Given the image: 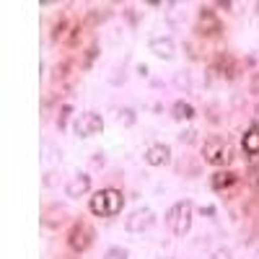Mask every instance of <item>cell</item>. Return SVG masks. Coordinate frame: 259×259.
Instances as JSON below:
<instances>
[{
    "label": "cell",
    "mask_w": 259,
    "mask_h": 259,
    "mask_svg": "<svg viewBox=\"0 0 259 259\" xmlns=\"http://www.w3.org/2000/svg\"><path fill=\"white\" fill-rule=\"evenodd\" d=\"M91 189V177H85V174H78L68 187H65V192H68V197H78V194L83 192H89Z\"/></svg>",
    "instance_id": "9c48e42d"
},
{
    "label": "cell",
    "mask_w": 259,
    "mask_h": 259,
    "mask_svg": "<svg viewBox=\"0 0 259 259\" xmlns=\"http://www.w3.org/2000/svg\"><path fill=\"white\" fill-rule=\"evenodd\" d=\"M202 156L210 166H223L228 161V145L223 143V138H210L202 145Z\"/></svg>",
    "instance_id": "277c9868"
},
{
    "label": "cell",
    "mask_w": 259,
    "mask_h": 259,
    "mask_svg": "<svg viewBox=\"0 0 259 259\" xmlns=\"http://www.w3.org/2000/svg\"><path fill=\"white\" fill-rule=\"evenodd\" d=\"M150 52H153L156 57L171 60V57H174V41H171L168 36H163V39H153V41H150Z\"/></svg>",
    "instance_id": "ba28073f"
},
{
    "label": "cell",
    "mask_w": 259,
    "mask_h": 259,
    "mask_svg": "<svg viewBox=\"0 0 259 259\" xmlns=\"http://www.w3.org/2000/svg\"><path fill=\"white\" fill-rule=\"evenodd\" d=\"M166 223H168V228H171V233H174V236H184L189 231V226H192V205L187 200L184 202H177L174 207L168 210Z\"/></svg>",
    "instance_id": "7a4b0ae2"
},
{
    "label": "cell",
    "mask_w": 259,
    "mask_h": 259,
    "mask_svg": "<svg viewBox=\"0 0 259 259\" xmlns=\"http://www.w3.org/2000/svg\"><path fill=\"white\" fill-rule=\"evenodd\" d=\"M150 210H138V212H133L130 215V221H127V231H140V228H145L148 223H150Z\"/></svg>",
    "instance_id": "30bf717a"
},
{
    "label": "cell",
    "mask_w": 259,
    "mask_h": 259,
    "mask_svg": "<svg viewBox=\"0 0 259 259\" xmlns=\"http://www.w3.org/2000/svg\"><path fill=\"white\" fill-rule=\"evenodd\" d=\"M89 207H91L94 215H99V218H112V215H117L124 207V197H122L119 189H101L91 197Z\"/></svg>",
    "instance_id": "6da1fadb"
},
{
    "label": "cell",
    "mask_w": 259,
    "mask_h": 259,
    "mask_svg": "<svg viewBox=\"0 0 259 259\" xmlns=\"http://www.w3.org/2000/svg\"><path fill=\"white\" fill-rule=\"evenodd\" d=\"M197 29L205 36H215V34L221 31V21H218V16H215L212 11H202L200 13V21H197Z\"/></svg>",
    "instance_id": "52a82bcc"
},
{
    "label": "cell",
    "mask_w": 259,
    "mask_h": 259,
    "mask_svg": "<svg viewBox=\"0 0 259 259\" xmlns=\"http://www.w3.org/2000/svg\"><path fill=\"white\" fill-rule=\"evenodd\" d=\"M174 117H177V119H192V117H194V109H192L187 101H177V104H174Z\"/></svg>",
    "instance_id": "4fadbf2b"
},
{
    "label": "cell",
    "mask_w": 259,
    "mask_h": 259,
    "mask_svg": "<svg viewBox=\"0 0 259 259\" xmlns=\"http://www.w3.org/2000/svg\"><path fill=\"white\" fill-rule=\"evenodd\" d=\"M94 239H96L94 228H91L89 223H83V221H78V223L70 228V233H68V244H70V249L78 251V254L89 251L91 244H94Z\"/></svg>",
    "instance_id": "3957f363"
},
{
    "label": "cell",
    "mask_w": 259,
    "mask_h": 259,
    "mask_svg": "<svg viewBox=\"0 0 259 259\" xmlns=\"http://www.w3.org/2000/svg\"><path fill=\"white\" fill-rule=\"evenodd\" d=\"M244 150L249 156H259V127H251L244 135Z\"/></svg>",
    "instance_id": "7c38bea8"
},
{
    "label": "cell",
    "mask_w": 259,
    "mask_h": 259,
    "mask_svg": "<svg viewBox=\"0 0 259 259\" xmlns=\"http://www.w3.org/2000/svg\"><path fill=\"white\" fill-rule=\"evenodd\" d=\"M145 161H148L150 166H166V163L171 161V150H168V145H163V143L150 145V148H148V153H145Z\"/></svg>",
    "instance_id": "8992f818"
},
{
    "label": "cell",
    "mask_w": 259,
    "mask_h": 259,
    "mask_svg": "<svg viewBox=\"0 0 259 259\" xmlns=\"http://www.w3.org/2000/svg\"><path fill=\"white\" fill-rule=\"evenodd\" d=\"M106 259H127V251L124 249H112L109 254H106Z\"/></svg>",
    "instance_id": "5bb4252c"
},
{
    "label": "cell",
    "mask_w": 259,
    "mask_h": 259,
    "mask_svg": "<svg viewBox=\"0 0 259 259\" xmlns=\"http://www.w3.org/2000/svg\"><path fill=\"white\" fill-rule=\"evenodd\" d=\"M212 189H228L231 184H236V174H233V171H218V174H212Z\"/></svg>",
    "instance_id": "8fae6325"
},
{
    "label": "cell",
    "mask_w": 259,
    "mask_h": 259,
    "mask_svg": "<svg viewBox=\"0 0 259 259\" xmlns=\"http://www.w3.org/2000/svg\"><path fill=\"white\" fill-rule=\"evenodd\" d=\"M101 130H104V119H101L99 114H94V112H85V114H80V117L75 119V133H78L80 138L99 135Z\"/></svg>",
    "instance_id": "5b68a950"
}]
</instances>
